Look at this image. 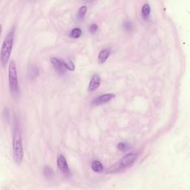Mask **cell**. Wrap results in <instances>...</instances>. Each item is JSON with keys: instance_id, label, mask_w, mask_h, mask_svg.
Wrapping results in <instances>:
<instances>
[{"instance_id": "1", "label": "cell", "mask_w": 190, "mask_h": 190, "mask_svg": "<svg viewBox=\"0 0 190 190\" xmlns=\"http://www.w3.org/2000/svg\"><path fill=\"white\" fill-rule=\"evenodd\" d=\"M13 155L14 161L17 164H20L23 159V147L21 133L18 125L15 123L14 132L13 138Z\"/></svg>"}, {"instance_id": "2", "label": "cell", "mask_w": 190, "mask_h": 190, "mask_svg": "<svg viewBox=\"0 0 190 190\" xmlns=\"http://www.w3.org/2000/svg\"><path fill=\"white\" fill-rule=\"evenodd\" d=\"M13 40H14V30L11 31L7 36L5 37L2 43L1 49V62L3 66H5L8 62L11 56V51L13 46Z\"/></svg>"}, {"instance_id": "3", "label": "cell", "mask_w": 190, "mask_h": 190, "mask_svg": "<svg viewBox=\"0 0 190 190\" xmlns=\"http://www.w3.org/2000/svg\"><path fill=\"white\" fill-rule=\"evenodd\" d=\"M8 81L10 91L13 97L17 98L19 95V85L17 75V67L13 61L10 62L8 67Z\"/></svg>"}, {"instance_id": "4", "label": "cell", "mask_w": 190, "mask_h": 190, "mask_svg": "<svg viewBox=\"0 0 190 190\" xmlns=\"http://www.w3.org/2000/svg\"><path fill=\"white\" fill-rule=\"evenodd\" d=\"M51 62L53 65L54 68H55L56 71L60 74V75H62L66 72L67 68H66V62L63 61V60H60V59L56 57H51Z\"/></svg>"}, {"instance_id": "5", "label": "cell", "mask_w": 190, "mask_h": 190, "mask_svg": "<svg viewBox=\"0 0 190 190\" xmlns=\"http://www.w3.org/2000/svg\"><path fill=\"white\" fill-rule=\"evenodd\" d=\"M138 158V154L134 153H129L124 155L120 160V167L121 168H126L128 166H132L134 163L137 160Z\"/></svg>"}, {"instance_id": "6", "label": "cell", "mask_w": 190, "mask_h": 190, "mask_svg": "<svg viewBox=\"0 0 190 190\" xmlns=\"http://www.w3.org/2000/svg\"><path fill=\"white\" fill-rule=\"evenodd\" d=\"M57 166L59 169L61 171L64 175H68L70 174V169L68 167V164L66 160V158L62 155V154H60L57 158Z\"/></svg>"}, {"instance_id": "7", "label": "cell", "mask_w": 190, "mask_h": 190, "mask_svg": "<svg viewBox=\"0 0 190 190\" xmlns=\"http://www.w3.org/2000/svg\"><path fill=\"white\" fill-rule=\"evenodd\" d=\"M114 97L115 95L114 94H105V95L99 96L98 97L94 100V101L92 102V104L95 105H101L105 104V103L110 102Z\"/></svg>"}, {"instance_id": "8", "label": "cell", "mask_w": 190, "mask_h": 190, "mask_svg": "<svg viewBox=\"0 0 190 190\" xmlns=\"http://www.w3.org/2000/svg\"><path fill=\"white\" fill-rule=\"evenodd\" d=\"M101 83V79L99 74H95L92 76L90 83L88 87V91L90 92L95 91L100 87Z\"/></svg>"}, {"instance_id": "9", "label": "cell", "mask_w": 190, "mask_h": 190, "mask_svg": "<svg viewBox=\"0 0 190 190\" xmlns=\"http://www.w3.org/2000/svg\"><path fill=\"white\" fill-rule=\"evenodd\" d=\"M111 54L110 48H105L103 49L98 54V60L100 63H104V62L108 60Z\"/></svg>"}, {"instance_id": "10", "label": "cell", "mask_w": 190, "mask_h": 190, "mask_svg": "<svg viewBox=\"0 0 190 190\" xmlns=\"http://www.w3.org/2000/svg\"><path fill=\"white\" fill-rule=\"evenodd\" d=\"M91 169L94 172H97V173H100L103 171V166L101 163V162H100L99 160H94L92 161L91 164Z\"/></svg>"}, {"instance_id": "11", "label": "cell", "mask_w": 190, "mask_h": 190, "mask_svg": "<svg viewBox=\"0 0 190 190\" xmlns=\"http://www.w3.org/2000/svg\"><path fill=\"white\" fill-rule=\"evenodd\" d=\"M86 13H87V7H86L85 5L81 6L79 8V10H78L77 19L80 21L83 20L84 18H85V17Z\"/></svg>"}, {"instance_id": "12", "label": "cell", "mask_w": 190, "mask_h": 190, "mask_svg": "<svg viewBox=\"0 0 190 190\" xmlns=\"http://www.w3.org/2000/svg\"><path fill=\"white\" fill-rule=\"evenodd\" d=\"M151 13V7L150 5L148 3L144 4L142 7V16L144 19H148Z\"/></svg>"}, {"instance_id": "13", "label": "cell", "mask_w": 190, "mask_h": 190, "mask_svg": "<svg viewBox=\"0 0 190 190\" xmlns=\"http://www.w3.org/2000/svg\"><path fill=\"white\" fill-rule=\"evenodd\" d=\"M82 35V31L81 29L79 28H74L73 30H71V31L70 32L69 36L70 37L74 39H77Z\"/></svg>"}, {"instance_id": "14", "label": "cell", "mask_w": 190, "mask_h": 190, "mask_svg": "<svg viewBox=\"0 0 190 190\" xmlns=\"http://www.w3.org/2000/svg\"><path fill=\"white\" fill-rule=\"evenodd\" d=\"M117 148H118L119 150L122 151V152H126V151L130 149L131 146L128 144V143L120 142L119 143L118 145H117Z\"/></svg>"}, {"instance_id": "15", "label": "cell", "mask_w": 190, "mask_h": 190, "mask_svg": "<svg viewBox=\"0 0 190 190\" xmlns=\"http://www.w3.org/2000/svg\"><path fill=\"white\" fill-rule=\"evenodd\" d=\"M43 173L46 178H51L54 175V171L49 166H46L43 170Z\"/></svg>"}, {"instance_id": "16", "label": "cell", "mask_w": 190, "mask_h": 190, "mask_svg": "<svg viewBox=\"0 0 190 190\" xmlns=\"http://www.w3.org/2000/svg\"><path fill=\"white\" fill-rule=\"evenodd\" d=\"M29 74L32 78H36L39 74L38 68L35 66H31L30 68V71H29Z\"/></svg>"}, {"instance_id": "17", "label": "cell", "mask_w": 190, "mask_h": 190, "mask_svg": "<svg viewBox=\"0 0 190 190\" xmlns=\"http://www.w3.org/2000/svg\"><path fill=\"white\" fill-rule=\"evenodd\" d=\"M123 28L127 31H130L132 30V24L131 22L126 21L125 22L124 24H123Z\"/></svg>"}, {"instance_id": "18", "label": "cell", "mask_w": 190, "mask_h": 190, "mask_svg": "<svg viewBox=\"0 0 190 190\" xmlns=\"http://www.w3.org/2000/svg\"><path fill=\"white\" fill-rule=\"evenodd\" d=\"M66 68L69 71H74L75 69V66H74L73 62L68 61V62H66Z\"/></svg>"}, {"instance_id": "19", "label": "cell", "mask_w": 190, "mask_h": 190, "mask_svg": "<svg viewBox=\"0 0 190 190\" xmlns=\"http://www.w3.org/2000/svg\"><path fill=\"white\" fill-rule=\"evenodd\" d=\"M98 30V27L96 24H92L91 25V26L89 27V31L91 34H95Z\"/></svg>"}]
</instances>
